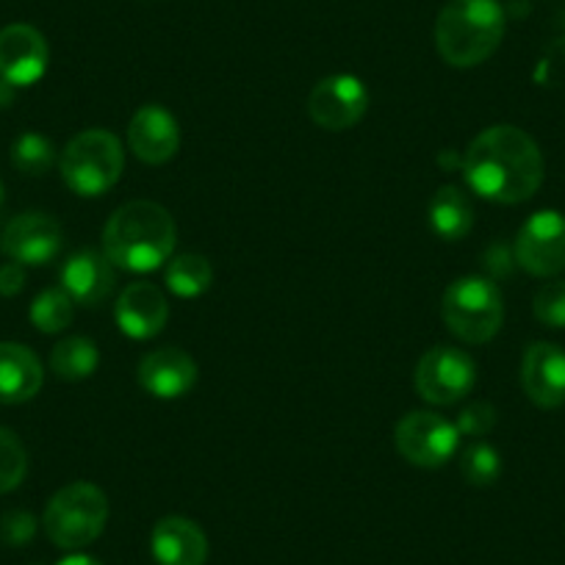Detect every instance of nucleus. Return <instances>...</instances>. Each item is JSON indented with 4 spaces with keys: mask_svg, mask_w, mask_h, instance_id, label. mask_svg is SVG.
Segmentation results:
<instances>
[{
    "mask_svg": "<svg viewBox=\"0 0 565 565\" xmlns=\"http://www.w3.org/2000/svg\"><path fill=\"white\" fill-rule=\"evenodd\" d=\"M128 145L134 156L145 164H167L181 148L178 119L161 106H141L128 125Z\"/></svg>",
    "mask_w": 565,
    "mask_h": 565,
    "instance_id": "nucleus-13",
    "label": "nucleus"
},
{
    "mask_svg": "<svg viewBox=\"0 0 565 565\" xmlns=\"http://www.w3.org/2000/svg\"><path fill=\"white\" fill-rule=\"evenodd\" d=\"M211 280H214V269H211L205 255H178L167 266V289L183 300L205 295L211 289Z\"/></svg>",
    "mask_w": 565,
    "mask_h": 565,
    "instance_id": "nucleus-22",
    "label": "nucleus"
},
{
    "mask_svg": "<svg viewBox=\"0 0 565 565\" xmlns=\"http://www.w3.org/2000/svg\"><path fill=\"white\" fill-rule=\"evenodd\" d=\"M413 383H416L418 396L430 405H455L475 388L477 366L463 350L433 347L418 361Z\"/></svg>",
    "mask_w": 565,
    "mask_h": 565,
    "instance_id": "nucleus-8",
    "label": "nucleus"
},
{
    "mask_svg": "<svg viewBox=\"0 0 565 565\" xmlns=\"http://www.w3.org/2000/svg\"><path fill=\"white\" fill-rule=\"evenodd\" d=\"M0 205H3V183H0Z\"/></svg>",
    "mask_w": 565,
    "mask_h": 565,
    "instance_id": "nucleus-33",
    "label": "nucleus"
},
{
    "mask_svg": "<svg viewBox=\"0 0 565 565\" xmlns=\"http://www.w3.org/2000/svg\"><path fill=\"white\" fill-rule=\"evenodd\" d=\"M369 92L355 75H330L308 95V114L324 130H350L366 117Z\"/></svg>",
    "mask_w": 565,
    "mask_h": 565,
    "instance_id": "nucleus-10",
    "label": "nucleus"
},
{
    "mask_svg": "<svg viewBox=\"0 0 565 565\" xmlns=\"http://www.w3.org/2000/svg\"><path fill=\"white\" fill-rule=\"evenodd\" d=\"M119 330L136 341L153 339L164 330L170 319V306L153 282H130L128 289L119 295L117 308H114Z\"/></svg>",
    "mask_w": 565,
    "mask_h": 565,
    "instance_id": "nucleus-15",
    "label": "nucleus"
},
{
    "mask_svg": "<svg viewBox=\"0 0 565 565\" xmlns=\"http://www.w3.org/2000/svg\"><path fill=\"white\" fill-rule=\"evenodd\" d=\"M460 475L469 486L488 488L502 475V458L491 444L475 441L460 452Z\"/></svg>",
    "mask_w": 565,
    "mask_h": 565,
    "instance_id": "nucleus-24",
    "label": "nucleus"
},
{
    "mask_svg": "<svg viewBox=\"0 0 565 565\" xmlns=\"http://www.w3.org/2000/svg\"><path fill=\"white\" fill-rule=\"evenodd\" d=\"M493 424H497V411H493L491 402H471L460 411L455 427H458L460 436L482 438L493 430Z\"/></svg>",
    "mask_w": 565,
    "mask_h": 565,
    "instance_id": "nucleus-28",
    "label": "nucleus"
},
{
    "mask_svg": "<svg viewBox=\"0 0 565 565\" xmlns=\"http://www.w3.org/2000/svg\"><path fill=\"white\" fill-rule=\"evenodd\" d=\"M139 383L159 399H178L198 383V363L178 347L148 352L139 363Z\"/></svg>",
    "mask_w": 565,
    "mask_h": 565,
    "instance_id": "nucleus-16",
    "label": "nucleus"
},
{
    "mask_svg": "<svg viewBox=\"0 0 565 565\" xmlns=\"http://www.w3.org/2000/svg\"><path fill=\"white\" fill-rule=\"evenodd\" d=\"M25 286V271L23 264H3L0 266V295L3 297H14L20 295Z\"/></svg>",
    "mask_w": 565,
    "mask_h": 565,
    "instance_id": "nucleus-30",
    "label": "nucleus"
},
{
    "mask_svg": "<svg viewBox=\"0 0 565 565\" xmlns=\"http://www.w3.org/2000/svg\"><path fill=\"white\" fill-rule=\"evenodd\" d=\"M441 317L460 341L486 344L504 322L502 291L488 277H460L444 291Z\"/></svg>",
    "mask_w": 565,
    "mask_h": 565,
    "instance_id": "nucleus-4",
    "label": "nucleus"
},
{
    "mask_svg": "<svg viewBox=\"0 0 565 565\" xmlns=\"http://www.w3.org/2000/svg\"><path fill=\"white\" fill-rule=\"evenodd\" d=\"M47 42L34 25L14 23L0 31V81L12 86H31L45 75Z\"/></svg>",
    "mask_w": 565,
    "mask_h": 565,
    "instance_id": "nucleus-12",
    "label": "nucleus"
},
{
    "mask_svg": "<svg viewBox=\"0 0 565 565\" xmlns=\"http://www.w3.org/2000/svg\"><path fill=\"white\" fill-rule=\"evenodd\" d=\"M64 233L53 216L47 214H20L3 231L0 238V249L14 260V264L23 266H42L47 260H53L62 249Z\"/></svg>",
    "mask_w": 565,
    "mask_h": 565,
    "instance_id": "nucleus-11",
    "label": "nucleus"
},
{
    "mask_svg": "<svg viewBox=\"0 0 565 565\" xmlns=\"http://www.w3.org/2000/svg\"><path fill=\"white\" fill-rule=\"evenodd\" d=\"M475 225V209L463 189L441 186L430 200V227L444 242H460Z\"/></svg>",
    "mask_w": 565,
    "mask_h": 565,
    "instance_id": "nucleus-20",
    "label": "nucleus"
},
{
    "mask_svg": "<svg viewBox=\"0 0 565 565\" xmlns=\"http://www.w3.org/2000/svg\"><path fill=\"white\" fill-rule=\"evenodd\" d=\"M504 9L497 0H449L436 20V47L452 67H477L504 40Z\"/></svg>",
    "mask_w": 565,
    "mask_h": 565,
    "instance_id": "nucleus-3",
    "label": "nucleus"
},
{
    "mask_svg": "<svg viewBox=\"0 0 565 565\" xmlns=\"http://www.w3.org/2000/svg\"><path fill=\"white\" fill-rule=\"evenodd\" d=\"M73 313L75 302L64 289H47L31 302V322L40 333H62L73 322Z\"/></svg>",
    "mask_w": 565,
    "mask_h": 565,
    "instance_id": "nucleus-23",
    "label": "nucleus"
},
{
    "mask_svg": "<svg viewBox=\"0 0 565 565\" xmlns=\"http://www.w3.org/2000/svg\"><path fill=\"white\" fill-rule=\"evenodd\" d=\"M100 355H97V347L92 339L84 335H70V339L58 341L51 352V369L56 372V377L62 380H86L95 374Z\"/></svg>",
    "mask_w": 565,
    "mask_h": 565,
    "instance_id": "nucleus-21",
    "label": "nucleus"
},
{
    "mask_svg": "<svg viewBox=\"0 0 565 565\" xmlns=\"http://www.w3.org/2000/svg\"><path fill=\"white\" fill-rule=\"evenodd\" d=\"M106 493L92 482H73L47 502L42 526L56 546L84 548L100 537V532L106 530Z\"/></svg>",
    "mask_w": 565,
    "mask_h": 565,
    "instance_id": "nucleus-5",
    "label": "nucleus"
},
{
    "mask_svg": "<svg viewBox=\"0 0 565 565\" xmlns=\"http://www.w3.org/2000/svg\"><path fill=\"white\" fill-rule=\"evenodd\" d=\"M122 145L108 130H84L62 153V178L81 198H100L122 175Z\"/></svg>",
    "mask_w": 565,
    "mask_h": 565,
    "instance_id": "nucleus-6",
    "label": "nucleus"
},
{
    "mask_svg": "<svg viewBox=\"0 0 565 565\" xmlns=\"http://www.w3.org/2000/svg\"><path fill=\"white\" fill-rule=\"evenodd\" d=\"M521 385L537 407L565 405V350L548 341H537L521 361Z\"/></svg>",
    "mask_w": 565,
    "mask_h": 565,
    "instance_id": "nucleus-14",
    "label": "nucleus"
},
{
    "mask_svg": "<svg viewBox=\"0 0 565 565\" xmlns=\"http://www.w3.org/2000/svg\"><path fill=\"white\" fill-rule=\"evenodd\" d=\"M42 363L29 347L3 341L0 344V405H20L40 394Z\"/></svg>",
    "mask_w": 565,
    "mask_h": 565,
    "instance_id": "nucleus-19",
    "label": "nucleus"
},
{
    "mask_svg": "<svg viewBox=\"0 0 565 565\" xmlns=\"http://www.w3.org/2000/svg\"><path fill=\"white\" fill-rule=\"evenodd\" d=\"M3 541H9L12 546H23L34 537L36 532V521L31 519V513H23V510H14L3 519Z\"/></svg>",
    "mask_w": 565,
    "mask_h": 565,
    "instance_id": "nucleus-29",
    "label": "nucleus"
},
{
    "mask_svg": "<svg viewBox=\"0 0 565 565\" xmlns=\"http://www.w3.org/2000/svg\"><path fill=\"white\" fill-rule=\"evenodd\" d=\"M114 282H117L114 264L106 255L95 253V249L70 255L62 269V289L78 306H100L103 300L111 297Z\"/></svg>",
    "mask_w": 565,
    "mask_h": 565,
    "instance_id": "nucleus-17",
    "label": "nucleus"
},
{
    "mask_svg": "<svg viewBox=\"0 0 565 565\" xmlns=\"http://www.w3.org/2000/svg\"><path fill=\"white\" fill-rule=\"evenodd\" d=\"M150 548L159 565H205L209 541L194 521L183 515H167L153 526Z\"/></svg>",
    "mask_w": 565,
    "mask_h": 565,
    "instance_id": "nucleus-18",
    "label": "nucleus"
},
{
    "mask_svg": "<svg viewBox=\"0 0 565 565\" xmlns=\"http://www.w3.org/2000/svg\"><path fill=\"white\" fill-rule=\"evenodd\" d=\"M532 311H535V319L541 324H546V328L552 330H563L565 328V280L546 282V286L535 295Z\"/></svg>",
    "mask_w": 565,
    "mask_h": 565,
    "instance_id": "nucleus-27",
    "label": "nucleus"
},
{
    "mask_svg": "<svg viewBox=\"0 0 565 565\" xmlns=\"http://www.w3.org/2000/svg\"><path fill=\"white\" fill-rule=\"evenodd\" d=\"M178 227L170 211L150 200H134L117 209L103 231L106 258L128 271H153L170 260Z\"/></svg>",
    "mask_w": 565,
    "mask_h": 565,
    "instance_id": "nucleus-2",
    "label": "nucleus"
},
{
    "mask_svg": "<svg viewBox=\"0 0 565 565\" xmlns=\"http://www.w3.org/2000/svg\"><path fill=\"white\" fill-rule=\"evenodd\" d=\"M515 264L535 277H552L565 269V216L559 211H537L515 236Z\"/></svg>",
    "mask_w": 565,
    "mask_h": 565,
    "instance_id": "nucleus-9",
    "label": "nucleus"
},
{
    "mask_svg": "<svg viewBox=\"0 0 565 565\" xmlns=\"http://www.w3.org/2000/svg\"><path fill=\"white\" fill-rule=\"evenodd\" d=\"M394 444L402 458L422 469H438L458 455L460 433L449 418L430 411H413L399 418Z\"/></svg>",
    "mask_w": 565,
    "mask_h": 565,
    "instance_id": "nucleus-7",
    "label": "nucleus"
},
{
    "mask_svg": "<svg viewBox=\"0 0 565 565\" xmlns=\"http://www.w3.org/2000/svg\"><path fill=\"white\" fill-rule=\"evenodd\" d=\"M463 175L491 203H526L543 183L541 148L515 125H493L466 150Z\"/></svg>",
    "mask_w": 565,
    "mask_h": 565,
    "instance_id": "nucleus-1",
    "label": "nucleus"
},
{
    "mask_svg": "<svg viewBox=\"0 0 565 565\" xmlns=\"http://www.w3.org/2000/svg\"><path fill=\"white\" fill-rule=\"evenodd\" d=\"M29 471V455L23 441L12 430L0 427V493H9L25 480Z\"/></svg>",
    "mask_w": 565,
    "mask_h": 565,
    "instance_id": "nucleus-26",
    "label": "nucleus"
},
{
    "mask_svg": "<svg viewBox=\"0 0 565 565\" xmlns=\"http://www.w3.org/2000/svg\"><path fill=\"white\" fill-rule=\"evenodd\" d=\"M56 161V148L53 141L42 134H23L12 145V164L23 175H45Z\"/></svg>",
    "mask_w": 565,
    "mask_h": 565,
    "instance_id": "nucleus-25",
    "label": "nucleus"
},
{
    "mask_svg": "<svg viewBox=\"0 0 565 565\" xmlns=\"http://www.w3.org/2000/svg\"><path fill=\"white\" fill-rule=\"evenodd\" d=\"M14 89H18V86L7 84V81H0V108H9V106H12Z\"/></svg>",
    "mask_w": 565,
    "mask_h": 565,
    "instance_id": "nucleus-31",
    "label": "nucleus"
},
{
    "mask_svg": "<svg viewBox=\"0 0 565 565\" xmlns=\"http://www.w3.org/2000/svg\"><path fill=\"white\" fill-rule=\"evenodd\" d=\"M58 565H100L95 557H86V554H70Z\"/></svg>",
    "mask_w": 565,
    "mask_h": 565,
    "instance_id": "nucleus-32",
    "label": "nucleus"
}]
</instances>
